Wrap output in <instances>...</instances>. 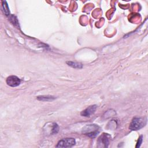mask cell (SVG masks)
<instances>
[{
    "label": "cell",
    "mask_w": 148,
    "mask_h": 148,
    "mask_svg": "<svg viewBox=\"0 0 148 148\" xmlns=\"http://www.w3.org/2000/svg\"><path fill=\"white\" fill-rule=\"evenodd\" d=\"M36 99L39 101H51L54 99H56V97L52 95H40L36 97Z\"/></svg>",
    "instance_id": "7"
},
{
    "label": "cell",
    "mask_w": 148,
    "mask_h": 148,
    "mask_svg": "<svg viewBox=\"0 0 148 148\" xmlns=\"http://www.w3.org/2000/svg\"><path fill=\"white\" fill-rule=\"evenodd\" d=\"M6 82L8 86L12 87H15L20 85L21 83L20 79L16 76L12 75L7 77Z\"/></svg>",
    "instance_id": "5"
},
{
    "label": "cell",
    "mask_w": 148,
    "mask_h": 148,
    "mask_svg": "<svg viewBox=\"0 0 148 148\" xmlns=\"http://www.w3.org/2000/svg\"><path fill=\"white\" fill-rule=\"evenodd\" d=\"M109 143V140L108 138V135L107 134H103L98 139L97 146L99 147H108Z\"/></svg>",
    "instance_id": "4"
},
{
    "label": "cell",
    "mask_w": 148,
    "mask_h": 148,
    "mask_svg": "<svg viewBox=\"0 0 148 148\" xmlns=\"http://www.w3.org/2000/svg\"><path fill=\"white\" fill-rule=\"evenodd\" d=\"M76 143V140L73 138H64L58 141L56 147H71Z\"/></svg>",
    "instance_id": "3"
},
{
    "label": "cell",
    "mask_w": 148,
    "mask_h": 148,
    "mask_svg": "<svg viewBox=\"0 0 148 148\" xmlns=\"http://www.w3.org/2000/svg\"><path fill=\"white\" fill-rule=\"evenodd\" d=\"M97 108V106L96 105H90L88 107H87L86 109L83 110L80 113V114L82 116H84V117H90L92 114H93L95 113Z\"/></svg>",
    "instance_id": "6"
},
{
    "label": "cell",
    "mask_w": 148,
    "mask_h": 148,
    "mask_svg": "<svg viewBox=\"0 0 148 148\" xmlns=\"http://www.w3.org/2000/svg\"><path fill=\"white\" fill-rule=\"evenodd\" d=\"M147 123L146 117H134L129 126L130 130L131 131H136L141 129L145 126Z\"/></svg>",
    "instance_id": "1"
},
{
    "label": "cell",
    "mask_w": 148,
    "mask_h": 148,
    "mask_svg": "<svg viewBox=\"0 0 148 148\" xmlns=\"http://www.w3.org/2000/svg\"><path fill=\"white\" fill-rule=\"evenodd\" d=\"M99 132V127L95 124L86 125L83 129V133L90 138H95Z\"/></svg>",
    "instance_id": "2"
},
{
    "label": "cell",
    "mask_w": 148,
    "mask_h": 148,
    "mask_svg": "<svg viewBox=\"0 0 148 148\" xmlns=\"http://www.w3.org/2000/svg\"><path fill=\"white\" fill-rule=\"evenodd\" d=\"M66 64L69 66H71V67H72L73 68H75V69H76V68L81 69L83 67V65L81 63H79V62H76L66 61Z\"/></svg>",
    "instance_id": "8"
},
{
    "label": "cell",
    "mask_w": 148,
    "mask_h": 148,
    "mask_svg": "<svg viewBox=\"0 0 148 148\" xmlns=\"http://www.w3.org/2000/svg\"><path fill=\"white\" fill-rule=\"evenodd\" d=\"M142 141H143V135H140L138 138V140L136 145V147H139L142 143Z\"/></svg>",
    "instance_id": "11"
},
{
    "label": "cell",
    "mask_w": 148,
    "mask_h": 148,
    "mask_svg": "<svg viewBox=\"0 0 148 148\" xmlns=\"http://www.w3.org/2000/svg\"><path fill=\"white\" fill-rule=\"evenodd\" d=\"M2 9H3V10L5 13V14L6 16L9 15L10 14V11H9V7H8V5L7 4L6 1H2Z\"/></svg>",
    "instance_id": "9"
},
{
    "label": "cell",
    "mask_w": 148,
    "mask_h": 148,
    "mask_svg": "<svg viewBox=\"0 0 148 148\" xmlns=\"http://www.w3.org/2000/svg\"><path fill=\"white\" fill-rule=\"evenodd\" d=\"M59 131V127L58 125V124L56 123H54L53 124V127H52V130H51V134H56L58 133Z\"/></svg>",
    "instance_id": "10"
}]
</instances>
